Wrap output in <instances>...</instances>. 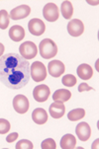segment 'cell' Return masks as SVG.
Listing matches in <instances>:
<instances>
[{
    "label": "cell",
    "mask_w": 99,
    "mask_h": 149,
    "mask_svg": "<svg viewBox=\"0 0 99 149\" xmlns=\"http://www.w3.org/2000/svg\"><path fill=\"white\" fill-rule=\"evenodd\" d=\"M41 147L42 149H57V144L53 138H47L42 142Z\"/></svg>",
    "instance_id": "cb8c5ba5"
},
{
    "label": "cell",
    "mask_w": 99,
    "mask_h": 149,
    "mask_svg": "<svg viewBox=\"0 0 99 149\" xmlns=\"http://www.w3.org/2000/svg\"><path fill=\"white\" fill-rule=\"evenodd\" d=\"M43 16L49 22H55L60 17V11L58 6L54 3L46 4L43 8Z\"/></svg>",
    "instance_id": "5b68a950"
},
{
    "label": "cell",
    "mask_w": 99,
    "mask_h": 149,
    "mask_svg": "<svg viewBox=\"0 0 99 149\" xmlns=\"http://www.w3.org/2000/svg\"><path fill=\"white\" fill-rule=\"evenodd\" d=\"M15 148L16 149H33L34 148V145H33V143L30 140L22 139L17 142Z\"/></svg>",
    "instance_id": "603a6c76"
},
{
    "label": "cell",
    "mask_w": 99,
    "mask_h": 149,
    "mask_svg": "<svg viewBox=\"0 0 99 149\" xmlns=\"http://www.w3.org/2000/svg\"><path fill=\"white\" fill-rule=\"evenodd\" d=\"M9 26V15L6 10H0V29L5 30Z\"/></svg>",
    "instance_id": "44dd1931"
},
{
    "label": "cell",
    "mask_w": 99,
    "mask_h": 149,
    "mask_svg": "<svg viewBox=\"0 0 99 149\" xmlns=\"http://www.w3.org/2000/svg\"><path fill=\"white\" fill-rule=\"evenodd\" d=\"M60 10L63 18L70 20L72 19V16L73 14V6L70 1H63L60 5Z\"/></svg>",
    "instance_id": "d6986e66"
},
{
    "label": "cell",
    "mask_w": 99,
    "mask_h": 149,
    "mask_svg": "<svg viewBox=\"0 0 99 149\" xmlns=\"http://www.w3.org/2000/svg\"><path fill=\"white\" fill-rule=\"evenodd\" d=\"M32 118L37 125H44L48 122V113L46 112L45 109L37 108L33 111Z\"/></svg>",
    "instance_id": "5bb4252c"
},
{
    "label": "cell",
    "mask_w": 99,
    "mask_h": 149,
    "mask_svg": "<svg viewBox=\"0 0 99 149\" xmlns=\"http://www.w3.org/2000/svg\"><path fill=\"white\" fill-rule=\"evenodd\" d=\"M28 28H29V32L31 33L33 36H42L46 31V25L45 23L41 19L34 18L30 20L28 23Z\"/></svg>",
    "instance_id": "52a82bcc"
},
{
    "label": "cell",
    "mask_w": 99,
    "mask_h": 149,
    "mask_svg": "<svg viewBox=\"0 0 99 149\" xmlns=\"http://www.w3.org/2000/svg\"><path fill=\"white\" fill-rule=\"evenodd\" d=\"M77 77L74 76V75L72 74H67V75H65V76L62 77V84L65 86H67V87H72V86H74L77 84Z\"/></svg>",
    "instance_id": "7402d4cb"
},
{
    "label": "cell",
    "mask_w": 99,
    "mask_h": 149,
    "mask_svg": "<svg viewBox=\"0 0 99 149\" xmlns=\"http://www.w3.org/2000/svg\"><path fill=\"white\" fill-rule=\"evenodd\" d=\"M77 145V138L72 134H65L60 139V147L62 149H72Z\"/></svg>",
    "instance_id": "e0dca14e"
},
{
    "label": "cell",
    "mask_w": 99,
    "mask_h": 149,
    "mask_svg": "<svg viewBox=\"0 0 99 149\" xmlns=\"http://www.w3.org/2000/svg\"><path fill=\"white\" fill-rule=\"evenodd\" d=\"M40 54L43 58L51 59L55 57L58 54L57 44L51 39H44L39 45Z\"/></svg>",
    "instance_id": "7a4b0ae2"
},
{
    "label": "cell",
    "mask_w": 99,
    "mask_h": 149,
    "mask_svg": "<svg viewBox=\"0 0 99 149\" xmlns=\"http://www.w3.org/2000/svg\"><path fill=\"white\" fill-rule=\"evenodd\" d=\"M20 55L25 59H32L36 57L38 54V47L33 42H25L19 47Z\"/></svg>",
    "instance_id": "277c9868"
},
{
    "label": "cell",
    "mask_w": 99,
    "mask_h": 149,
    "mask_svg": "<svg viewBox=\"0 0 99 149\" xmlns=\"http://www.w3.org/2000/svg\"><path fill=\"white\" fill-rule=\"evenodd\" d=\"M72 98V92L67 89H59L57 90L53 95V100L59 101V102H67Z\"/></svg>",
    "instance_id": "ac0fdd59"
},
{
    "label": "cell",
    "mask_w": 99,
    "mask_h": 149,
    "mask_svg": "<svg viewBox=\"0 0 99 149\" xmlns=\"http://www.w3.org/2000/svg\"><path fill=\"white\" fill-rule=\"evenodd\" d=\"M9 37L14 42H21L25 37V30L22 26L15 25L12 26L9 30Z\"/></svg>",
    "instance_id": "9a60e30c"
},
{
    "label": "cell",
    "mask_w": 99,
    "mask_h": 149,
    "mask_svg": "<svg viewBox=\"0 0 99 149\" xmlns=\"http://www.w3.org/2000/svg\"><path fill=\"white\" fill-rule=\"evenodd\" d=\"M75 132H77V137L79 138V140L87 141L90 138V135H91V128L87 123H85V122L79 123L77 125Z\"/></svg>",
    "instance_id": "7c38bea8"
},
{
    "label": "cell",
    "mask_w": 99,
    "mask_h": 149,
    "mask_svg": "<svg viewBox=\"0 0 99 149\" xmlns=\"http://www.w3.org/2000/svg\"><path fill=\"white\" fill-rule=\"evenodd\" d=\"M50 94H51L50 88L45 84L38 85L37 87H35L34 90H33L34 99L36 100L37 102H40V103L46 102V101L49 99Z\"/></svg>",
    "instance_id": "ba28073f"
},
{
    "label": "cell",
    "mask_w": 99,
    "mask_h": 149,
    "mask_svg": "<svg viewBox=\"0 0 99 149\" xmlns=\"http://www.w3.org/2000/svg\"><path fill=\"white\" fill-rule=\"evenodd\" d=\"M77 75L79 76L80 79L82 80H88L92 77L93 75V69L90 65L86 64V63H82L80 64L79 66L77 67Z\"/></svg>",
    "instance_id": "2e32d148"
},
{
    "label": "cell",
    "mask_w": 99,
    "mask_h": 149,
    "mask_svg": "<svg viewBox=\"0 0 99 149\" xmlns=\"http://www.w3.org/2000/svg\"><path fill=\"white\" fill-rule=\"evenodd\" d=\"M30 75L35 82H42L47 78V68L41 61L33 62L30 67Z\"/></svg>",
    "instance_id": "3957f363"
},
{
    "label": "cell",
    "mask_w": 99,
    "mask_h": 149,
    "mask_svg": "<svg viewBox=\"0 0 99 149\" xmlns=\"http://www.w3.org/2000/svg\"><path fill=\"white\" fill-rule=\"evenodd\" d=\"M31 64L16 52L0 57V82L13 90L21 89L30 80Z\"/></svg>",
    "instance_id": "6da1fadb"
},
{
    "label": "cell",
    "mask_w": 99,
    "mask_h": 149,
    "mask_svg": "<svg viewBox=\"0 0 99 149\" xmlns=\"http://www.w3.org/2000/svg\"><path fill=\"white\" fill-rule=\"evenodd\" d=\"M18 133L17 132H12V133H10V134L7 136L6 137V141L8 143H12V142H14L15 140L17 139V138H18Z\"/></svg>",
    "instance_id": "4316f807"
},
{
    "label": "cell",
    "mask_w": 99,
    "mask_h": 149,
    "mask_svg": "<svg viewBox=\"0 0 99 149\" xmlns=\"http://www.w3.org/2000/svg\"><path fill=\"white\" fill-rule=\"evenodd\" d=\"M31 13V8L28 5H20V6L16 7V8L12 9L10 12L9 17L12 20H22L28 17Z\"/></svg>",
    "instance_id": "30bf717a"
},
{
    "label": "cell",
    "mask_w": 99,
    "mask_h": 149,
    "mask_svg": "<svg viewBox=\"0 0 99 149\" xmlns=\"http://www.w3.org/2000/svg\"><path fill=\"white\" fill-rule=\"evenodd\" d=\"M48 70L53 77H60L65 71V66L60 60H52L48 65Z\"/></svg>",
    "instance_id": "8fae6325"
},
{
    "label": "cell",
    "mask_w": 99,
    "mask_h": 149,
    "mask_svg": "<svg viewBox=\"0 0 99 149\" xmlns=\"http://www.w3.org/2000/svg\"><path fill=\"white\" fill-rule=\"evenodd\" d=\"M10 123L5 118H0V134H5L10 130Z\"/></svg>",
    "instance_id": "d4e9b609"
},
{
    "label": "cell",
    "mask_w": 99,
    "mask_h": 149,
    "mask_svg": "<svg viewBox=\"0 0 99 149\" xmlns=\"http://www.w3.org/2000/svg\"><path fill=\"white\" fill-rule=\"evenodd\" d=\"M85 116V111L83 109H74L70 111L67 115V118L72 122H77V120L83 118Z\"/></svg>",
    "instance_id": "ffe728a7"
},
{
    "label": "cell",
    "mask_w": 99,
    "mask_h": 149,
    "mask_svg": "<svg viewBox=\"0 0 99 149\" xmlns=\"http://www.w3.org/2000/svg\"><path fill=\"white\" fill-rule=\"evenodd\" d=\"M67 32L72 37H79L84 32V25L79 19H73L68 22Z\"/></svg>",
    "instance_id": "9c48e42d"
},
{
    "label": "cell",
    "mask_w": 99,
    "mask_h": 149,
    "mask_svg": "<svg viewBox=\"0 0 99 149\" xmlns=\"http://www.w3.org/2000/svg\"><path fill=\"white\" fill-rule=\"evenodd\" d=\"M4 50H5V47H4L3 44H1V42H0V57L2 56V54H3V52H4Z\"/></svg>",
    "instance_id": "83f0119b"
},
{
    "label": "cell",
    "mask_w": 99,
    "mask_h": 149,
    "mask_svg": "<svg viewBox=\"0 0 99 149\" xmlns=\"http://www.w3.org/2000/svg\"><path fill=\"white\" fill-rule=\"evenodd\" d=\"M30 104H29V100L26 96L24 95H17L14 97L13 99V108L18 113H27L29 110Z\"/></svg>",
    "instance_id": "8992f818"
},
{
    "label": "cell",
    "mask_w": 99,
    "mask_h": 149,
    "mask_svg": "<svg viewBox=\"0 0 99 149\" xmlns=\"http://www.w3.org/2000/svg\"><path fill=\"white\" fill-rule=\"evenodd\" d=\"M92 87H90V86L87 85V83H80L79 86H78V91L79 92H84V91H93Z\"/></svg>",
    "instance_id": "484cf974"
},
{
    "label": "cell",
    "mask_w": 99,
    "mask_h": 149,
    "mask_svg": "<svg viewBox=\"0 0 99 149\" xmlns=\"http://www.w3.org/2000/svg\"><path fill=\"white\" fill-rule=\"evenodd\" d=\"M50 115L54 118H60L63 117L65 113V106L63 105L62 102H59V101H55L53 104H51L49 109Z\"/></svg>",
    "instance_id": "4fadbf2b"
}]
</instances>
